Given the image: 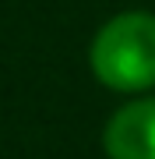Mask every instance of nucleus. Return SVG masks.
<instances>
[{
    "label": "nucleus",
    "mask_w": 155,
    "mask_h": 159,
    "mask_svg": "<svg viewBox=\"0 0 155 159\" xmlns=\"http://www.w3.org/2000/svg\"><path fill=\"white\" fill-rule=\"evenodd\" d=\"M109 159H155V96L131 99L102 131Z\"/></svg>",
    "instance_id": "2"
},
{
    "label": "nucleus",
    "mask_w": 155,
    "mask_h": 159,
    "mask_svg": "<svg viewBox=\"0 0 155 159\" xmlns=\"http://www.w3.org/2000/svg\"><path fill=\"white\" fill-rule=\"evenodd\" d=\"M92 74L113 92L155 89V14L123 11L95 32L88 50Z\"/></svg>",
    "instance_id": "1"
}]
</instances>
